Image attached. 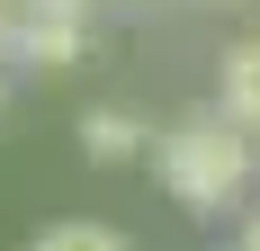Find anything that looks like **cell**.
<instances>
[{
	"label": "cell",
	"mask_w": 260,
	"mask_h": 251,
	"mask_svg": "<svg viewBox=\"0 0 260 251\" xmlns=\"http://www.w3.org/2000/svg\"><path fill=\"white\" fill-rule=\"evenodd\" d=\"M153 171H161V189L180 206H224L242 179H251V135H242L234 117H215V108L207 117H180L153 144Z\"/></svg>",
	"instance_id": "cell-1"
},
{
	"label": "cell",
	"mask_w": 260,
	"mask_h": 251,
	"mask_svg": "<svg viewBox=\"0 0 260 251\" xmlns=\"http://www.w3.org/2000/svg\"><path fill=\"white\" fill-rule=\"evenodd\" d=\"M9 36H18V54L27 63H72L81 54V0H18L9 9Z\"/></svg>",
	"instance_id": "cell-2"
},
{
	"label": "cell",
	"mask_w": 260,
	"mask_h": 251,
	"mask_svg": "<svg viewBox=\"0 0 260 251\" xmlns=\"http://www.w3.org/2000/svg\"><path fill=\"white\" fill-rule=\"evenodd\" d=\"M224 117L260 125V36H242V45L224 54Z\"/></svg>",
	"instance_id": "cell-3"
},
{
	"label": "cell",
	"mask_w": 260,
	"mask_h": 251,
	"mask_svg": "<svg viewBox=\"0 0 260 251\" xmlns=\"http://www.w3.org/2000/svg\"><path fill=\"white\" fill-rule=\"evenodd\" d=\"M81 152H90V162H126V152H144V125H135L126 108H90V117H81Z\"/></svg>",
	"instance_id": "cell-4"
},
{
	"label": "cell",
	"mask_w": 260,
	"mask_h": 251,
	"mask_svg": "<svg viewBox=\"0 0 260 251\" xmlns=\"http://www.w3.org/2000/svg\"><path fill=\"white\" fill-rule=\"evenodd\" d=\"M36 251H126V233H108V225H54V233H36Z\"/></svg>",
	"instance_id": "cell-5"
},
{
	"label": "cell",
	"mask_w": 260,
	"mask_h": 251,
	"mask_svg": "<svg viewBox=\"0 0 260 251\" xmlns=\"http://www.w3.org/2000/svg\"><path fill=\"white\" fill-rule=\"evenodd\" d=\"M9 45H18V36H9V18H0V63H9Z\"/></svg>",
	"instance_id": "cell-6"
},
{
	"label": "cell",
	"mask_w": 260,
	"mask_h": 251,
	"mask_svg": "<svg viewBox=\"0 0 260 251\" xmlns=\"http://www.w3.org/2000/svg\"><path fill=\"white\" fill-rule=\"evenodd\" d=\"M242 251H260V215H251V233H242Z\"/></svg>",
	"instance_id": "cell-7"
}]
</instances>
